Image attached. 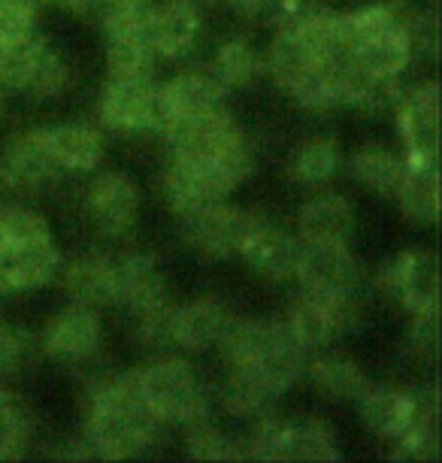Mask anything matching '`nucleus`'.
I'll return each mask as SVG.
<instances>
[{
  "instance_id": "1",
  "label": "nucleus",
  "mask_w": 442,
  "mask_h": 463,
  "mask_svg": "<svg viewBox=\"0 0 442 463\" xmlns=\"http://www.w3.org/2000/svg\"><path fill=\"white\" fill-rule=\"evenodd\" d=\"M161 421L136 391L134 373L98 379L85 391V433L73 458L125 460L149 451L161 436Z\"/></svg>"
},
{
  "instance_id": "2",
  "label": "nucleus",
  "mask_w": 442,
  "mask_h": 463,
  "mask_svg": "<svg viewBox=\"0 0 442 463\" xmlns=\"http://www.w3.org/2000/svg\"><path fill=\"white\" fill-rule=\"evenodd\" d=\"M219 348L228 366H242V370L264 375L282 394L306 375L309 352L288 334L285 321L230 318L219 339Z\"/></svg>"
},
{
  "instance_id": "3",
  "label": "nucleus",
  "mask_w": 442,
  "mask_h": 463,
  "mask_svg": "<svg viewBox=\"0 0 442 463\" xmlns=\"http://www.w3.org/2000/svg\"><path fill=\"white\" fill-rule=\"evenodd\" d=\"M251 424V436L242 442V460H340L336 433L322 418H279L273 412Z\"/></svg>"
},
{
  "instance_id": "4",
  "label": "nucleus",
  "mask_w": 442,
  "mask_h": 463,
  "mask_svg": "<svg viewBox=\"0 0 442 463\" xmlns=\"http://www.w3.org/2000/svg\"><path fill=\"white\" fill-rule=\"evenodd\" d=\"M136 391L161 424H192L206 418V391L194 366L179 357H164L134 373Z\"/></svg>"
},
{
  "instance_id": "5",
  "label": "nucleus",
  "mask_w": 442,
  "mask_h": 463,
  "mask_svg": "<svg viewBox=\"0 0 442 463\" xmlns=\"http://www.w3.org/2000/svg\"><path fill=\"white\" fill-rule=\"evenodd\" d=\"M258 222V215L246 213L240 206H230L224 200L206 203L201 209L182 215V240L188 242V249H194L197 255L224 260L240 255V246L246 242L251 224Z\"/></svg>"
},
{
  "instance_id": "6",
  "label": "nucleus",
  "mask_w": 442,
  "mask_h": 463,
  "mask_svg": "<svg viewBox=\"0 0 442 463\" xmlns=\"http://www.w3.org/2000/svg\"><path fill=\"white\" fill-rule=\"evenodd\" d=\"M98 116L116 134L158 130V85L152 76H109L98 98Z\"/></svg>"
},
{
  "instance_id": "7",
  "label": "nucleus",
  "mask_w": 442,
  "mask_h": 463,
  "mask_svg": "<svg viewBox=\"0 0 442 463\" xmlns=\"http://www.w3.org/2000/svg\"><path fill=\"white\" fill-rule=\"evenodd\" d=\"M376 285L409 316L439 309V264L430 251L406 249L379 269Z\"/></svg>"
},
{
  "instance_id": "8",
  "label": "nucleus",
  "mask_w": 442,
  "mask_h": 463,
  "mask_svg": "<svg viewBox=\"0 0 442 463\" xmlns=\"http://www.w3.org/2000/svg\"><path fill=\"white\" fill-rule=\"evenodd\" d=\"M294 279L312 291H361L363 267L349 242H303L297 249Z\"/></svg>"
},
{
  "instance_id": "9",
  "label": "nucleus",
  "mask_w": 442,
  "mask_h": 463,
  "mask_svg": "<svg viewBox=\"0 0 442 463\" xmlns=\"http://www.w3.org/2000/svg\"><path fill=\"white\" fill-rule=\"evenodd\" d=\"M164 194H167L170 206L176 213H192L215 200H224L230 188L224 185L219 167L212 158H201V155L170 152L167 167H164Z\"/></svg>"
},
{
  "instance_id": "10",
  "label": "nucleus",
  "mask_w": 442,
  "mask_h": 463,
  "mask_svg": "<svg viewBox=\"0 0 442 463\" xmlns=\"http://www.w3.org/2000/svg\"><path fill=\"white\" fill-rule=\"evenodd\" d=\"M397 125L406 146V161H437L439 155V85L421 82L397 100Z\"/></svg>"
},
{
  "instance_id": "11",
  "label": "nucleus",
  "mask_w": 442,
  "mask_h": 463,
  "mask_svg": "<svg viewBox=\"0 0 442 463\" xmlns=\"http://www.w3.org/2000/svg\"><path fill=\"white\" fill-rule=\"evenodd\" d=\"M155 55L185 58L203 37V13L194 0H155L146 24Z\"/></svg>"
},
{
  "instance_id": "12",
  "label": "nucleus",
  "mask_w": 442,
  "mask_h": 463,
  "mask_svg": "<svg viewBox=\"0 0 442 463\" xmlns=\"http://www.w3.org/2000/svg\"><path fill=\"white\" fill-rule=\"evenodd\" d=\"M158 134H164V139H167L170 152H185L206 158V155H215L219 148L228 146L230 139L242 137V130L221 103V107L203 109L197 116L173 118Z\"/></svg>"
},
{
  "instance_id": "13",
  "label": "nucleus",
  "mask_w": 442,
  "mask_h": 463,
  "mask_svg": "<svg viewBox=\"0 0 442 463\" xmlns=\"http://www.w3.org/2000/svg\"><path fill=\"white\" fill-rule=\"evenodd\" d=\"M0 170H4L6 188L15 191H37L55 179L58 164L55 152H52L49 128H33L15 137L0 161Z\"/></svg>"
},
{
  "instance_id": "14",
  "label": "nucleus",
  "mask_w": 442,
  "mask_h": 463,
  "mask_svg": "<svg viewBox=\"0 0 442 463\" xmlns=\"http://www.w3.org/2000/svg\"><path fill=\"white\" fill-rule=\"evenodd\" d=\"M85 206H89L91 222L107 237H121L131 231L140 215V191L125 173H103L91 182Z\"/></svg>"
},
{
  "instance_id": "15",
  "label": "nucleus",
  "mask_w": 442,
  "mask_h": 463,
  "mask_svg": "<svg viewBox=\"0 0 442 463\" xmlns=\"http://www.w3.org/2000/svg\"><path fill=\"white\" fill-rule=\"evenodd\" d=\"M297 249H300L297 237H291V233L282 231V227L258 218V222L251 224L246 242L240 246V258L246 260L251 273H258L261 279L285 282V279H294Z\"/></svg>"
},
{
  "instance_id": "16",
  "label": "nucleus",
  "mask_w": 442,
  "mask_h": 463,
  "mask_svg": "<svg viewBox=\"0 0 442 463\" xmlns=\"http://www.w3.org/2000/svg\"><path fill=\"white\" fill-rule=\"evenodd\" d=\"M100 316L91 306L73 303L71 309L58 312L42 330V345L52 357L61 361H85L100 348Z\"/></svg>"
},
{
  "instance_id": "17",
  "label": "nucleus",
  "mask_w": 442,
  "mask_h": 463,
  "mask_svg": "<svg viewBox=\"0 0 442 463\" xmlns=\"http://www.w3.org/2000/svg\"><path fill=\"white\" fill-rule=\"evenodd\" d=\"M221 82L215 80L210 70H192V73H182L167 85H158V130L173 118L197 116L203 109L221 107L224 103Z\"/></svg>"
},
{
  "instance_id": "18",
  "label": "nucleus",
  "mask_w": 442,
  "mask_h": 463,
  "mask_svg": "<svg viewBox=\"0 0 442 463\" xmlns=\"http://www.w3.org/2000/svg\"><path fill=\"white\" fill-rule=\"evenodd\" d=\"M228 321V309L215 297H194L173 306V345L182 352H206L219 345Z\"/></svg>"
},
{
  "instance_id": "19",
  "label": "nucleus",
  "mask_w": 442,
  "mask_h": 463,
  "mask_svg": "<svg viewBox=\"0 0 442 463\" xmlns=\"http://www.w3.org/2000/svg\"><path fill=\"white\" fill-rule=\"evenodd\" d=\"M297 233L303 242H349L354 233V206L336 191H322L306 200L297 215Z\"/></svg>"
},
{
  "instance_id": "20",
  "label": "nucleus",
  "mask_w": 442,
  "mask_h": 463,
  "mask_svg": "<svg viewBox=\"0 0 442 463\" xmlns=\"http://www.w3.org/2000/svg\"><path fill=\"white\" fill-rule=\"evenodd\" d=\"M285 327L306 352H322L340 336L327 297L322 291H312V288H300L291 297L288 312H285Z\"/></svg>"
},
{
  "instance_id": "21",
  "label": "nucleus",
  "mask_w": 442,
  "mask_h": 463,
  "mask_svg": "<svg viewBox=\"0 0 442 463\" xmlns=\"http://www.w3.org/2000/svg\"><path fill=\"white\" fill-rule=\"evenodd\" d=\"M167 297V279L149 255H127L116 260V306L140 312Z\"/></svg>"
},
{
  "instance_id": "22",
  "label": "nucleus",
  "mask_w": 442,
  "mask_h": 463,
  "mask_svg": "<svg viewBox=\"0 0 442 463\" xmlns=\"http://www.w3.org/2000/svg\"><path fill=\"white\" fill-rule=\"evenodd\" d=\"M71 82V70L67 61L58 55L42 37H33L24 43V58H22V76H19V91L31 94V98H58Z\"/></svg>"
},
{
  "instance_id": "23",
  "label": "nucleus",
  "mask_w": 442,
  "mask_h": 463,
  "mask_svg": "<svg viewBox=\"0 0 442 463\" xmlns=\"http://www.w3.org/2000/svg\"><path fill=\"white\" fill-rule=\"evenodd\" d=\"M64 291L73 303L91 306V309L116 306V260L103 255L73 260L64 273Z\"/></svg>"
},
{
  "instance_id": "24",
  "label": "nucleus",
  "mask_w": 442,
  "mask_h": 463,
  "mask_svg": "<svg viewBox=\"0 0 442 463\" xmlns=\"http://www.w3.org/2000/svg\"><path fill=\"white\" fill-rule=\"evenodd\" d=\"M279 397H282L279 388H273L264 375L242 370V366H230L228 382H224L221 391L224 409L237 418H246V421H258L264 415H273Z\"/></svg>"
},
{
  "instance_id": "25",
  "label": "nucleus",
  "mask_w": 442,
  "mask_h": 463,
  "mask_svg": "<svg viewBox=\"0 0 442 463\" xmlns=\"http://www.w3.org/2000/svg\"><path fill=\"white\" fill-rule=\"evenodd\" d=\"M397 206L418 224H433L439 215V176L437 161H406L400 185L394 191Z\"/></svg>"
},
{
  "instance_id": "26",
  "label": "nucleus",
  "mask_w": 442,
  "mask_h": 463,
  "mask_svg": "<svg viewBox=\"0 0 442 463\" xmlns=\"http://www.w3.org/2000/svg\"><path fill=\"white\" fill-rule=\"evenodd\" d=\"M52 152H55L58 170L91 173L103 158V137L98 128L85 121H64L58 128H49Z\"/></svg>"
},
{
  "instance_id": "27",
  "label": "nucleus",
  "mask_w": 442,
  "mask_h": 463,
  "mask_svg": "<svg viewBox=\"0 0 442 463\" xmlns=\"http://www.w3.org/2000/svg\"><path fill=\"white\" fill-rule=\"evenodd\" d=\"M288 179L303 188H324L340 170V146L331 137H309L291 148Z\"/></svg>"
},
{
  "instance_id": "28",
  "label": "nucleus",
  "mask_w": 442,
  "mask_h": 463,
  "mask_svg": "<svg viewBox=\"0 0 442 463\" xmlns=\"http://www.w3.org/2000/svg\"><path fill=\"white\" fill-rule=\"evenodd\" d=\"M306 375L312 379V384L331 400H354L370 384L367 373L361 370L358 361H352L349 354H340V352H324V348H322V357L306 364Z\"/></svg>"
},
{
  "instance_id": "29",
  "label": "nucleus",
  "mask_w": 442,
  "mask_h": 463,
  "mask_svg": "<svg viewBox=\"0 0 442 463\" xmlns=\"http://www.w3.org/2000/svg\"><path fill=\"white\" fill-rule=\"evenodd\" d=\"M155 49L146 31H107V73L109 76H152Z\"/></svg>"
},
{
  "instance_id": "30",
  "label": "nucleus",
  "mask_w": 442,
  "mask_h": 463,
  "mask_svg": "<svg viewBox=\"0 0 442 463\" xmlns=\"http://www.w3.org/2000/svg\"><path fill=\"white\" fill-rule=\"evenodd\" d=\"M42 231H49V227L37 213L22 206H0V294L15 291L13 285L15 246Z\"/></svg>"
},
{
  "instance_id": "31",
  "label": "nucleus",
  "mask_w": 442,
  "mask_h": 463,
  "mask_svg": "<svg viewBox=\"0 0 442 463\" xmlns=\"http://www.w3.org/2000/svg\"><path fill=\"white\" fill-rule=\"evenodd\" d=\"M406 170V158L394 155L385 146H363L352 158V176L361 182L363 188L376 191V194L394 197L400 176Z\"/></svg>"
},
{
  "instance_id": "32",
  "label": "nucleus",
  "mask_w": 442,
  "mask_h": 463,
  "mask_svg": "<svg viewBox=\"0 0 442 463\" xmlns=\"http://www.w3.org/2000/svg\"><path fill=\"white\" fill-rule=\"evenodd\" d=\"M210 73L221 82L224 91L246 89V85L255 82L258 73H261V58H258V52L251 49V43L228 40V43H221L219 52H215Z\"/></svg>"
},
{
  "instance_id": "33",
  "label": "nucleus",
  "mask_w": 442,
  "mask_h": 463,
  "mask_svg": "<svg viewBox=\"0 0 442 463\" xmlns=\"http://www.w3.org/2000/svg\"><path fill=\"white\" fill-rule=\"evenodd\" d=\"M185 449L194 460H242L240 458V442H230L219 427L197 418V421L185 424Z\"/></svg>"
},
{
  "instance_id": "34",
  "label": "nucleus",
  "mask_w": 442,
  "mask_h": 463,
  "mask_svg": "<svg viewBox=\"0 0 442 463\" xmlns=\"http://www.w3.org/2000/svg\"><path fill=\"white\" fill-rule=\"evenodd\" d=\"M134 334L149 348L173 345V303L167 297L152 306H146L140 312H134Z\"/></svg>"
},
{
  "instance_id": "35",
  "label": "nucleus",
  "mask_w": 442,
  "mask_h": 463,
  "mask_svg": "<svg viewBox=\"0 0 442 463\" xmlns=\"http://www.w3.org/2000/svg\"><path fill=\"white\" fill-rule=\"evenodd\" d=\"M31 439V421L6 394H0V460L22 458Z\"/></svg>"
},
{
  "instance_id": "36",
  "label": "nucleus",
  "mask_w": 442,
  "mask_h": 463,
  "mask_svg": "<svg viewBox=\"0 0 442 463\" xmlns=\"http://www.w3.org/2000/svg\"><path fill=\"white\" fill-rule=\"evenodd\" d=\"M37 33V6L28 0H0V46H15Z\"/></svg>"
},
{
  "instance_id": "37",
  "label": "nucleus",
  "mask_w": 442,
  "mask_h": 463,
  "mask_svg": "<svg viewBox=\"0 0 442 463\" xmlns=\"http://www.w3.org/2000/svg\"><path fill=\"white\" fill-rule=\"evenodd\" d=\"M327 10L324 0H270L267 15L276 31H300Z\"/></svg>"
},
{
  "instance_id": "38",
  "label": "nucleus",
  "mask_w": 442,
  "mask_h": 463,
  "mask_svg": "<svg viewBox=\"0 0 442 463\" xmlns=\"http://www.w3.org/2000/svg\"><path fill=\"white\" fill-rule=\"evenodd\" d=\"M403 28L406 37H409L412 55H424L433 58L437 55V43H439V31H437V15L433 13H403Z\"/></svg>"
},
{
  "instance_id": "39",
  "label": "nucleus",
  "mask_w": 442,
  "mask_h": 463,
  "mask_svg": "<svg viewBox=\"0 0 442 463\" xmlns=\"http://www.w3.org/2000/svg\"><path fill=\"white\" fill-rule=\"evenodd\" d=\"M437 343H439L437 312H421V316H412V327H409L412 352L418 357H433V354H437Z\"/></svg>"
},
{
  "instance_id": "40",
  "label": "nucleus",
  "mask_w": 442,
  "mask_h": 463,
  "mask_svg": "<svg viewBox=\"0 0 442 463\" xmlns=\"http://www.w3.org/2000/svg\"><path fill=\"white\" fill-rule=\"evenodd\" d=\"M22 352H24V343H22L19 330L0 318V370H13V366L22 361Z\"/></svg>"
},
{
  "instance_id": "41",
  "label": "nucleus",
  "mask_w": 442,
  "mask_h": 463,
  "mask_svg": "<svg viewBox=\"0 0 442 463\" xmlns=\"http://www.w3.org/2000/svg\"><path fill=\"white\" fill-rule=\"evenodd\" d=\"M61 6H67L71 13H80V15H100L107 0H58Z\"/></svg>"
},
{
  "instance_id": "42",
  "label": "nucleus",
  "mask_w": 442,
  "mask_h": 463,
  "mask_svg": "<svg viewBox=\"0 0 442 463\" xmlns=\"http://www.w3.org/2000/svg\"><path fill=\"white\" fill-rule=\"evenodd\" d=\"M228 4L242 15H255V13H264L270 0H228Z\"/></svg>"
},
{
  "instance_id": "43",
  "label": "nucleus",
  "mask_w": 442,
  "mask_h": 463,
  "mask_svg": "<svg viewBox=\"0 0 442 463\" xmlns=\"http://www.w3.org/2000/svg\"><path fill=\"white\" fill-rule=\"evenodd\" d=\"M28 4H33V6H40V4H49V0H28Z\"/></svg>"
},
{
  "instance_id": "44",
  "label": "nucleus",
  "mask_w": 442,
  "mask_h": 463,
  "mask_svg": "<svg viewBox=\"0 0 442 463\" xmlns=\"http://www.w3.org/2000/svg\"><path fill=\"white\" fill-rule=\"evenodd\" d=\"M6 188V182H4V170H0V191H4Z\"/></svg>"
},
{
  "instance_id": "45",
  "label": "nucleus",
  "mask_w": 442,
  "mask_h": 463,
  "mask_svg": "<svg viewBox=\"0 0 442 463\" xmlns=\"http://www.w3.org/2000/svg\"><path fill=\"white\" fill-rule=\"evenodd\" d=\"M0 394H4V391H0Z\"/></svg>"
},
{
  "instance_id": "46",
  "label": "nucleus",
  "mask_w": 442,
  "mask_h": 463,
  "mask_svg": "<svg viewBox=\"0 0 442 463\" xmlns=\"http://www.w3.org/2000/svg\"><path fill=\"white\" fill-rule=\"evenodd\" d=\"M0 94H4V91H0Z\"/></svg>"
}]
</instances>
